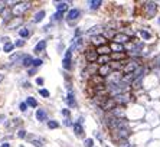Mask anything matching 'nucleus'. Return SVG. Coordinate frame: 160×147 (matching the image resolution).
<instances>
[{
	"label": "nucleus",
	"instance_id": "nucleus-1",
	"mask_svg": "<svg viewBox=\"0 0 160 147\" xmlns=\"http://www.w3.org/2000/svg\"><path fill=\"white\" fill-rule=\"evenodd\" d=\"M140 66V64L137 62V61H130L128 64H124V68H123V71H124V74L127 75V74H134L136 71H137V68Z\"/></svg>",
	"mask_w": 160,
	"mask_h": 147
},
{
	"label": "nucleus",
	"instance_id": "nucleus-2",
	"mask_svg": "<svg viewBox=\"0 0 160 147\" xmlns=\"http://www.w3.org/2000/svg\"><path fill=\"white\" fill-rule=\"evenodd\" d=\"M29 7H31V3H29V2L18 3V6H15V7H13L12 13H13V15H16V16H19V15H22L23 12H26V10H28Z\"/></svg>",
	"mask_w": 160,
	"mask_h": 147
},
{
	"label": "nucleus",
	"instance_id": "nucleus-3",
	"mask_svg": "<svg viewBox=\"0 0 160 147\" xmlns=\"http://www.w3.org/2000/svg\"><path fill=\"white\" fill-rule=\"evenodd\" d=\"M130 39H131V38H130L128 35H125V33H115L114 38H113V42H114V43L123 45V43H128Z\"/></svg>",
	"mask_w": 160,
	"mask_h": 147
},
{
	"label": "nucleus",
	"instance_id": "nucleus-4",
	"mask_svg": "<svg viewBox=\"0 0 160 147\" xmlns=\"http://www.w3.org/2000/svg\"><path fill=\"white\" fill-rule=\"evenodd\" d=\"M98 58H100V55H98V52L95 51V49H88L87 52H85V59L88 61V62H97L98 61Z\"/></svg>",
	"mask_w": 160,
	"mask_h": 147
},
{
	"label": "nucleus",
	"instance_id": "nucleus-5",
	"mask_svg": "<svg viewBox=\"0 0 160 147\" xmlns=\"http://www.w3.org/2000/svg\"><path fill=\"white\" fill-rule=\"evenodd\" d=\"M91 42L100 48V46H104L107 43V39L104 35H95V36H91Z\"/></svg>",
	"mask_w": 160,
	"mask_h": 147
},
{
	"label": "nucleus",
	"instance_id": "nucleus-6",
	"mask_svg": "<svg viewBox=\"0 0 160 147\" xmlns=\"http://www.w3.org/2000/svg\"><path fill=\"white\" fill-rule=\"evenodd\" d=\"M113 98H114L115 104H121V105H124V104H127V102L130 101V95L125 94V92L118 94V95H115V97H113Z\"/></svg>",
	"mask_w": 160,
	"mask_h": 147
},
{
	"label": "nucleus",
	"instance_id": "nucleus-7",
	"mask_svg": "<svg viewBox=\"0 0 160 147\" xmlns=\"http://www.w3.org/2000/svg\"><path fill=\"white\" fill-rule=\"evenodd\" d=\"M111 66L110 65H102V66H100L98 68V72H97V75H100L101 78H105V77H110L111 75Z\"/></svg>",
	"mask_w": 160,
	"mask_h": 147
},
{
	"label": "nucleus",
	"instance_id": "nucleus-8",
	"mask_svg": "<svg viewBox=\"0 0 160 147\" xmlns=\"http://www.w3.org/2000/svg\"><path fill=\"white\" fill-rule=\"evenodd\" d=\"M114 133H115V137H117V138H120V140H127V137H128V134H130V130H128L127 127H124V128L115 130Z\"/></svg>",
	"mask_w": 160,
	"mask_h": 147
},
{
	"label": "nucleus",
	"instance_id": "nucleus-9",
	"mask_svg": "<svg viewBox=\"0 0 160 147\" xmlns=\"http://www.w3.org/2000/svg\"><path fill=\"white\" fill-rule=\"evenodd\" d=\"M144 9H146V12H147L148 16H154L156 12H157V5L153 3V2H148V3H146Z\"/></svg>",
	"mask_w": 160,
	"mask_h": 147
},
{
	"label": "nucleus",
	"instance_id": "nucleus-10",
	"mask_svg": "<svg viewBox=\"0 0 160 147\" xmlns=\"http://www.w3.org/2000/svg\"><path fill=\"white\" fill-rule=\"evenodd\" d=\"M71 56H72V48L68 49L66 54H65V58H64V62H62V66H64L65 69H69V68H71Z\"/></svg>",
	"mask_w": 160,
	"mask_h": 147
},
{
	"label": "nucleus",
	"instance_id": "nucleus-11",
	"mask_svg": "<svg viewBox=\"0 0 160 147\" xmlns=\"http://www.w3.org/2000/svg\"><path fill=\"white\" fill-rule=\"evenodd\" d=\"M79 16H81V12H79L78 9H72V10L68 12V15H66V20H68V22H72V20H77Z\"/></svg>",
	"mask_w": 160,
	"mask_h": 147
},
{
	"label": "nucleus",
	"instance_id": "nucleus-12",
	"mask_svg": "<svg viewBox=\"0 0 160 147\" xmlns=\"http://www.w3.org/2000/svg\"><path fill=\"white\" fill-rule=\"evenodd\" d=\"M115 105H117V104H115L114 98H108V100L105 101V104H104L101 108H102L104 111H113V110L115 108Z\"/></svg>",
	"mask_w": 160,
	"mask_h": 147
},
{
	"label": "nucleus",
	"instance_id": "nucleus-13",
	"mask_svg": "<svg viewBox=\"0 0 160 147\" xmlns=\"http://www.w3.org/2000/svg\"><path fill=\"white\" fill-rule=\"evenodd\" d=\"M110 61H111V56L110 55H100V58H98V64H100V66H102V65H110Z\"/></svg>",
	"mask_w": 160,
	"mask_h": 147
},
{
	"label": "nucleus",
	"instance_id": "nucleus-14",
	"mask_svg": "<svg viewBox=\"0 0 160 147\" xmlns=\"http://www.w3.org/2000/svg\"><path fill=\"white\" fill-rule=\"evenodd\" d=\"M91 82L95 85V87H100V85H104V78H101L100 75H92L91 77Z\"/></svg>",
	"mask_w": 160,
	"mask_h": 147
},
{
	"label": "nucleus",
	"instance_id": "nucleus-15",
	"mask_svg": "<svg viewBox=\"0 0 160 147\" xmlns=\"http://www.w3.org/2000/svg\"><path fill=\"white\" fill-rule=\"evenodd\" d=\"M97 52H98V55H110L111 54V48L108 45H104V46L97 48Z\"/></svg>",
	"mask_w": 160,
	"mask_h": 147
},
{
	"label": "nucleus",
	"instance_id": "nucleus-16",
	"mask_svg": "<svg viewBox=\"0 0 160 147\" xmlns=\"http://www.w3.org/2000/svg\"><path fill=\"white\" fill-rule=\"evenodd\" d=\"M111 59H114L115 62H123V59H125V52H117L111 55Z\"/></svg>",
	"mask_w": 160,
	"mask_h": 147
},
{
	"label": "nucleus",
	"instance_id": "nucleus-17",
	"mask_svg": "<svg viewBox=\"0 0 160 147\" xmlns=\"http://www.w3.org/2000/svg\"><path fill=\"white\" fill-rule=\"evenodd\" d=\"M45 48H46V41H41V42H39V43L35 46L33 52H35V54H39V52L45 51Z\"/></svg>",
	"mask_w": 160,
	"mask_h": 147
},
{
	"label": "nucleus",
	"instance_id": "nucleus-18",
	"mask_svg": "<svg viewBox=\"0 0 160 147\" xmlns=\"http://www.w3.org/2000/svg\"><path fill=\"white\" fill-rule=\"evenodd\" d=\"M110 48H111V52H114V54H117V52H123V51H124V46H123V45H120V43H114V42L111 43Z\"/></svg>",
	"mask_w": 160,
	"mask_h": 147
},
{
	"label": "nucleus",
	"instance_id": "nucleus-19",
	"mask_svg": "<svg viewBox=\"0 0 160 147\" xmlns=\"http://www.w3.org/2000/svg\"><path fill=\"white\" fill-rule=\"evenodd\" d=\"M2 16H3V20H5V22H9V20L12 19L13 13H12V10H9V9H5V10L2 12Z\"/></svg>",
	"mask_w": 160,
	"mask_h": 147
},
{
	"label": "nucleus",
	"instance_id": "nucleus-20",
	"mask_svg": "<svg viewBox=\"0 0 160 147\" xmlns=\"http://www.w3.org/2000/svg\"><path fill=\"white\" fill-rule=\"evenodd\" d=\"M32 62H33V59H32V56H29V55H25L23 56V59H22V65L23 66H31L32 65Z\"/></svg>",
	"mask_w": 160,
	"mask_h": 147
},
{
	"label": "nucleus",
	"instance_id": "nucleus-21",
	"mask_svg": "<svg viewBox=\"0 0 160 147\" xmlns=\"http://www.w3.org/2000/svg\"><path fill=\"white\" fill-rule=\"evenodd\" d=\"M46 117H48V115H46V111H45V110H38V111H36V118H38L39 121H45Z\"/></svg>",
	"mask_w": 160,
	"mask_h": 147
},
{
	"label": "nucleus",
	"instance_id": "nucleus-22",
	"mask_svg": "<svg viewBox=\"0 0 160 147\" xmlns=\"http://www.w3.org/2000/svg\"><path fill=\"white\" fill-rule=\"evenodd\" d=\"M102 5V2L101 0H91L89 2V9H92V10H97L100 6Z\"/></svg>",
	"mask_w": 160,
	"mask_h": 147
},
{
	"label": "nucleus",
	"instance_id": "nucleus-23",
	"mask_svg": "<svg viewBox=\"0 0 160 147\" xmlns=\"http://www.w3.org/2000/svg\"><path fill=\"white\" fill-rule=\"evenodd\" d=\"M74 131H75V134H77L78 137L84 134V128H82V125H81L79 123H77V124H74Z\"/></svg>",
	"mask_w": 160,
	"mask_h": 147
},
{
	"label": "nucleus",
	"instance_id": "nucleus-24",
	"mask_svg": "<svg viewBox=\"0 0 160 147\" xmlns=\"http://www.w3.org/2000/svg\"><path fill=\"white\" fill-rule=\"evenodd\" d=\"M66 102H68L69 107H75L77 102H75V98H74V94H72V92L68 94V97H66Z\"/></svg>",
	"mask_w": 160,
	"mask_h": 147
},
{
	"label": "nucleus",
	"instance_id": "nucleus-25",
	"mask_svg": "<svg viewBox=\"0 0 160 147\" xmlns=\"http://www.w3.org/2000/svg\"><path fill=\"white\" fill-rule=\"evenodd\" d=\"M66 9H68V3H65V2H61V3H58V5H56V10H58V12H61V13H62V12H65Z\"/></svg>",
	"mask_w": 160,
	"mask_h": 147
},
{
	"label": "nucleus",
	"instance_id": "nucleus-26",
	"mask_svg": "<svg viewBox=\"0 0 160 147\" xmlns=\"http://www.w3.org/2000/svg\"><path fill=\"white\" fill-rule=\"evenodd\" d=\"M29 140L35 144V147H43L42 146V140L41 138H36V137H29Z\"/></svg>",
	"mask_w": 160,
	"mask_h": 147
},
{
	"label": "nucleus",
	"instance_id": "nucleus-27",
	"mask_svg": "<svg viewBox=\"0 0 160 147\" xmlns=\"http://www.w3.org/2000/svg\"><path fill=\"white\" fill-rule=\"evenodd\" d=\"M43 18H45V12H43V10H41V12H38V13L35 15V19H33V20L38 23V22H41Z\"/></svg>",
	"mask_w": 160,
	"mask_h": 147
},
{
	"label": "nucleus",
	"instance_id": "nucleus-28",
	"mask_svg": "<svg viewBox=\"0 0 160 147\" xmlns=\"http://www.w3.org/2000/svg\"><path fill=\"white\" fill-rule=\"evenodd\" d=\"M110 66H111V69L117 71V69H123V68H124V64H123V62H114V64H111Z\"/></svg>",
	"mask_w": 160,
	"mask_h": 147
},
{
	"label": "nucleus",
	"instance_id": "nucleus-29",
	"mask_svg": "<svg viewBox=\"0 0 160 147\" xmlns=\"http://www.w3.org/2000/svg\"><path fill=\"white\" fill-rule=\"evenodd\" d=\"M26 104H28L29 107H36V105H38V101H36L33 97H28V100H26Z\"/></svg>",
	"mask_w": 160,
	"mask_h": 147
},
{
	"label": "nucleus",
	"instance_id": "nucleus-30",
	"mask_svg": "<svg viewBox=\"0 0 160 147\" xmlns=\"http://www.w3.org/2000/svg\"><path fill=\"white\" fill-rule=\"evenodd\" d=\"M13 48H15V45H13V43H10V42H7V43H5V46H3V51L9 54V52H12V51H13Z\"/></svg>",
	"mask_w": 160,
	"mask_h": 147
},
{
	"label": "nucleus",
	"instance_id": "nucleus-31",
	"mask_svg": "<svg viewBox=\"0 0 160 147\" xmlns=\"http://www.w3.org/2000/svg\"><path fill=\"white\" fill-rule=\"evenodd\" d=\"M19 35H20L22 38H29L31 32H29L28 29H25V28H23V29H20V30H19Z\"/></svg>",
	"mask_w": 160,
	"mask_h": 147
},
{
	"label": "nucleus",
	"instance_id": "nucleus-32",
	"mask_svg": "<svg viewBox=\"0 0 160 147\" xmlns=\"http://www.w3.org/2000/svg\"><path fill=\"white\" fill-rule=\"evenodd\" d=\"M48 127H49V128H58V127H59V123L55 121V120H51V121H48Z\"/></svg>",
	"mask_w": 160,
	"mask_h": 147
},
{
	"label": "nucleus",
	"instance_id": "nucleus-33",
	"mask_svg": "<svg viewBox=\"0 0 160 147\" xmlns=\"http://www.w3.org/2000/svg\"><path fill=\"white\" fill-rule=\"evenodd\" d=\"M140 35H141L144 39H148V38L151 36V35H150V32H147V30H143V29L140 30Z\"/></svg>",
	"mask_w": 160,
	"mask_h": 147
},
{
	"label": "nucleus",
	"instance_id": "nucleus-34",
	"mask_svg": "<svg viewBox=\"0 0 160 147\" xmlns=\"http://www.w3.org/2000/svg\"><path fill=\"white\" fill-rule=\"evenodd\" d=\"M84 144H85V147H92L94 146V140L92 138H87Z\"/></svg>",
	"mask_w": 160,
	"mask_h": 147
},
{
	"label": "nucleus",
	"instance_id": "nucleus-35",
	"mask_svg": "<svg viewBox=\"0 0 160 147\" xmlns=\"http://www.w3.org/2000/svg\"><path fill=\"white\" fill-rule=\"evenodd\" d=\"M32 65H33L35 68H38V66H41V65H42V59H33V62H32Z\"/></svg>",
	"mask_w": 160,
	"mask_h": 147
},
{
	"label": "nucleus",
	"instance_id": "nucleus-36",
	"mask_svg": "<svg viewBox=\"0 0 160 147\" xmlns=\"http://www.w3.org/2000/svg\"><path fill=\"white\" fill-rule=\"evenodd\" d=\"M62 19V13L61 12H56L55 15H54V20H61Z\"/></svg>",
	"mask_w": 160,
	"mask_h": 147
},
{
	"label": "nucleus",
	"instance_id": "nucleus-37",
	"mask_svg": "<svg viewBox=\"0 0 160 147\" xmlns=\"http://www.w3.org/2000/svg\"><path fill=\"white\" fill-rule=\"evenodd\" d=\"M120 147H130L127 140H120Z\"/></svg>",
	"mask_w": 160,
	"mask_h": 147
},
{
	"label": "nucleus",
	"instance_id": "nucleus-38",
	"mask_svg": "<svg viewBox=\"0 0 160 147\" xmlns=\"http://www.w3.org/2000/svg\"><path fill=\"white\" fill-rule=\"evenodd\" d=\"M39 94H41L42 97H49V91H46V89H41Z\"/></svg>",
	"mask_w": 160,
	"mask_h": 147
},
{
	"label": "nucleus",
	"instance_id": "nucleus-39",
	"mask_svg": "<svg viewBox=\"0 0 160 147\" xmlns=\"http://www.w3.org/2000/svg\"><path fill=\"white\" fill-rule=\"evenodd\" d=\"M19 108H20V111H26V108H28V104H26V102H20Z\"/></svg>",
	"mask_w": 160,
	"mask_h": 147
},
{
	"label": "nucleus",
	"instance_id": "nucleus-40",
	"mask_svg": "<svg viewBox=\"0 0 160 147\" xmlns=\"http://www.w3.org/2000/svg\"><path fill=\"white\" fill-rule=\"evenodd\" d=\"M18 135H19L20 138H25V137H26V131H25V130H19Z\"/></svg>",
	"mask_w": 160,
	"mask_h": 147
},
{
	"label": "nucleus",
	"instance_id": "nucleus-41",
	"mask_svg": "<svg viewBox=\"0 0 160 147\" xmlns=\"http://www.w3.org/2000/svg\"><path fill=\"white\" fill-rule=\"evenodd\" d=\"M20 23V19H18V20H15V22H12L10 25H9V28H15L16 25H19Z\"/></svg>",
	"mask_w": 160,
	"mask_h": 147
},
{
	"label": "nucleus",
	"instance_id": "nucleus-42",
	"mask_svg": "<svg viewBox=\"0 0 160 147\" xmlns=\"http://www.w3.org/2000/svg\"><path fill=\"white\" fill-rule=\"evenodd\" d=\"M25 45V41H18L16 43H15V46H19V48H22Z\"/></svg>",
	"mask_w": 160,
	"mask_h": 147
},
{
	"label": "nucleus",
	"instance_id": "nucleus-43",
	"mask_svg": "<svg viewBox=\"0 0 160 147\" xmlns=\"http://www.w3.org/2000/svg\"><path fill=\"white\" fill-rule=\"evenodd\" d=\"M5 5H6L5 2H0V13H2V12H3L5 9H6V7H5Z\"/></svg>",
	"mask_w": 160,
	"mask_h": 147
},
{
	"label": "nucleus",
	"instance_id": "nucleus-44",
	"mask_svg": "<svg viewBox=\"0 0 160 147\" xmlns=\"http://www.w3.org/2000/svg\"><path fill=\"white\" fill-rule=\"evenodd\" d=\"M62 114H64L65 117H69V110H62Z\"/></svg>",
	"mask_w": 160,
	"mask_h": 147
},
{
	"label": "nucleus",
	"instance_id": "nucleus-45",
	"mask_svg": "<svg viewBox=\"0 0 160 147\" xmlns=\"http://www.w3.org/2000/svg\"><path fill=\"white\" fill-rule=\"evenodd\" d=\"M36 84H38V85H42V84H43V79H42V78H38V79H36Z\"/></svg>",
	"mask_w": 160,
	"mask_h": 147
},
{
	"label": "nucleus",
	"instance_id": "nucleus-46",
	"mask_svg": "<svg viewBox=\"0 0 160 147\" xmlns=\"http://www.w3.org/2000/svg\"><path fill=\"white\" fill-rule=\"evenodd\" d=\"M0 147H10V144H9V143H3V144L0 146Z\"/></svg>",
	"mask_w": 160,
	"mask_h": 147
},
{
	"label": "nucleus",
	"instance_id": "nucleus-47",
	"mask_svg": "<svg viewBox=\"0 0 160 147\" xmlns=\"http://www.w3.org/2000/svg\"><path fill=\"white\" fill-rule=\"evenodd\" d=\"M35 72H36V69H35V68H33V69H31V71H29V75H33V74H35Z\"/></svg>",
	"mask_w": 160,
	"mask_h": 147
},
{
	"label": "nucleus",
	"instance_id": "nucleus-48",
	"mask_svg": "<svg viewBox=\"0 0 160 147\" xmlns=\"http://www.w3.org/2000/svg\"><path fill=\"white\" fill-rule=\"evenodd\" d=\"M71 124H72V123H71V121L66 118V120H65V125H71Z\"/></svg>",
	"mask_w": 160,
	"mask_h": 147
},
{
	"label": "nucleus",
	"instance_id": "nucleus-49",
	"mask_svg": "<svg viewBox=\"0 0 160 147\" xmlns=\"http://www.w3.org/2000/svg\"><path fill=\"white\" fill-rule=\"evenodd\" d=\"M2 81H3V75H2V74H0V82H2Z\"/></svg>",
	"mask_w": 160,
	"mask_h": 147
}]
</instances>
